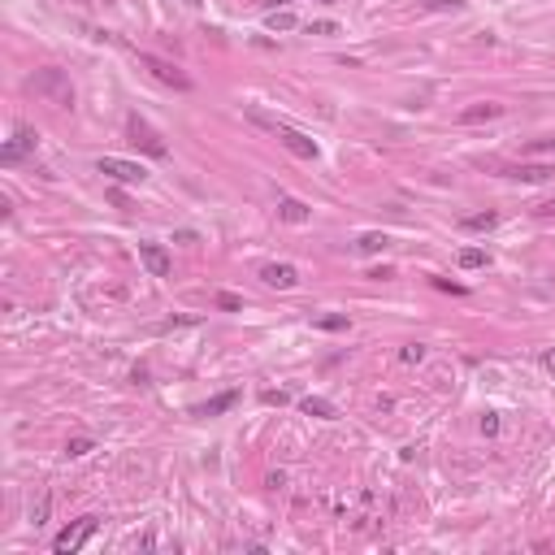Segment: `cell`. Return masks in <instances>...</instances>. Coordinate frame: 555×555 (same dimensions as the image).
Masks as SVG:
<instances>
[{"instance_id": "8", "label": "cell", "mask_w": 555, "mask_h": 555, "mask_svg": "<svg viewBox=\"0 0 555 555\" xmlns=\"http://www.w3.org/2000/svg\"><path fill=\"white\" fill-rule=\"evenodd\" d=\"M139 260H143V265H148V273L152 278H170V252L165 248H161V243H139Z\"/></svg>"}, {"instance_id": "28", "label": "cell", "mask_w": 555, "mask_h": 555, "mask_svg": "<svg viewBox=\"0 0 555 555\" xmlns=\"http://www.w3.org/2000/svg\"><path fill=\"white\" fill-rule=\"evenodd\" d=\"M44 516H48V495L35 503V525H44Z\"/></svg>"}, {"instance_id": "31", "label": "cell", "mask_w": 555, "mask_h": 555, "mask_svg": "<svg viewBox=\"0 0 555 555\" xmlns=\"http://www.w3.org/2000/svg\"><path fill=\"white\" fill-rule=\"evenodd\" d=\"M534 213H543V217H551V213H555V200H547V204H538Z\"/></svg>"}, {"instance_id": "6", "label": "cell", "mask_w": 555, "mask_h": 555, "mask_svg": "<svg viewBox=\"0 0 555 555\" xmlns=\"http://www.w3.org/2000/svg\"><path fill=\"white\" fill-rule=\"evenodd\" d=\"M95 170H100L104 178H113V183H126V187H135V183H143V178H148V170H143V165H135V161H122V156H100V161H95Z\"/></svg>"}, {"instance_id": "4", "label": "cell", "mask_w": 555, "mask_h": 555, "mask_svg": "<svg viewBox=\"0 0 555 555\" xmlns=\"http://www.w3.org/2000/svg\"><path fill=\"white\" fill-rule=\"evenodd\" d=\"M139 65L143 70H152V78H161L165 87H174V91H191V78L178 70L174 61H165V57H152V53H139Z\"/></svg>"}, {"instance_id": "10", "label": "cell", "mask_w": 555, "mask_h": 555, "mask_svg": "<svg viewBox=\"0 0 555 555\" xmlns=\"http://www.w3.org/2000/svg\"><path fill=\"white\" fill-rule=\"evenodd\" d=\"M503 113V104H495V100H477V104H468V109H460V126H477V122H495Z\"/></svg>"}, {"instance_id": "16", "label": "cell", "mask_w": 555, "mask_h": 555, "mask_svg": "<svg viewBox=\"0 0 555 555\" xmlns=\"http://www.w3.org/2000/svg\"><path fill=\"white\" fill-rule=\"evenodd\" d=\"M460 226H464V230H495L499 217L495 213H473V217H460Z\"/></svg>"}, {"instance_id": "5", "label": "cell", "mask_w": 555, "mask_h": 555, "mask_svg": "<svg viewBox=\"0 0 555 555\" xmlns=\"http://www.w3.org/2000/svg\"><path fill=\"white\" fill-rule=\"evenodd\" d=\"M126 130H130V143H135L139 152H148V156H156V161H161V156H170V143L161 139V135H156V130H152L148 122H143V118H130V122H126Z\"/></svg>"}, {"instance_id": "3", "label": "cell", "mask_w": 555, "mask_h": 555, "mask_svg": "<svg viewBox=\"0 0 555 555\" xmlns=\"http://www.w3.org/2000/svg\"><path fill=\"white\" fill-rule=\"evenodd\" d=\"M95 525H100V516H78L74 525H65V529L53 538V551H57V555H70V551H78V547H83L87 538L95 534Z\"/></svg>"}, {"instance_id": "17", "label": "cell", "mask_w": 555, "mask_h": 555, "mask_svg": "<svg viewBox=\"0 0 555 555\" xmlns=\"http://www.w3.org/2000/svg\"><path fill=\"white\" fill-rule=\"evenodd\" d=\"M386 243H390L386 235H378V230H369V235H361V243H356V248H361V252H369V256H373V252H382Z\"/></svg>"}, {"instance_id": "14", "label": "cell", "mask_w": 555, "mask_h": 555, "mask_svg": "<svg viewBox=\"0 0 555 555\" xmlns=\"http://www.w3.org/2000/svg\"><path fill=\"white\" fill-rule=\"evenodd\" d=\"M235 403H239V390H221L217 399H208V403L195 408V417H217V412H226V408H235Z\"/></svg>"}, {"instance_id": "27", "label": "cell", "mask_w": 555, "mask_h": 555, "mask_svg": "<svg viewBox=\"0 0 555 555\" xmlns=\"http://www.w3.org/2000/svg\"><path fill=\"white\" fill-rule=\"evenodd\" d=\"M426 9H460V0H426Z\"/></svg>"}, {"instance_id": "25", "label": "cell", "mask_w": 555, "mask_h": 555, "mask_svg": "<svg viewBox=\"0 0 555 555\" xmlns=\"http://www.w3.org/2000/svg\"><path fill=\"white\" fill-rule=\"evenodd\" d=\"M434 286H438V291H451V295H464V286L451 282V278H434Z\"/></svg>"}, {"instance_id": "13", "label": "cell", "mask_w": 555, "mask_h": 555, "mask_svg": "<svg viewBox=\"0 0 555 555\" xmlns=\"http://www.w3.org/2000/svg\"><path fill=\"white\" fill-rule=\"evenodd\" d=\"M300 408H304V417H317V421H334V417H338V408H334L330 399H321V395L300 399Z\"/></svg>"}, {"instance_id": "34", "label": "cell", "mask_w": 555, "mask_h": 555, "mask_svg": "<svg viewBox=\"0 0 555 555\" xmlns=\"http://www.w3.org/2000/svg\"><path fill=\"white\" fill-rule=\"evenodd\" d=\"M317 5H334V0H317Z\"/></svg>"}, {"instance_id": "30", "label": "cell", "mask_w": 555, "mask_h": 555, "mask_svg": "<svg viewBox=\"0 0 555 555\" xmlns=\"http://www.w3.org/2000/svg\"><path fill=\"white\" fill-rule=\"evenodd\" d=\"M543 369H547V373H555V347H551V352H543Z\"/></svg>"}, {"instance_id": "9", "label": "cell", "mask_w": 555, "mask_h": 555, "mask_svg": "<svg viewBox=\"0 0 555 555\" xmlns=\"http://www.w3.org/2000/svg\"><path fill=\"white\" fill-rule=\"evenodd\" d=\"M260 278H265L269 286H278V291H291V286L300 282V269H295V265H286V260H273V265L260 269Z\"/></svg>"}, {"instance_id": "20", "label": "cell", "mask_w": 555, "mask_h": 555, "mask_svg": "<svg viewBox=\"0 0 555 555\" xmlns=\"http://www.w3.org/2000/svg\"><path fill=\"white\" fill-rule=\"evenodd\" d=\"M399 361L403 365H421V361H426V347H421V343H408V347L399 352Z\"/></svg>"}, {"instance_id": "2", "label": "cell", "mask_w": 555, "mask_h": 555, "mask_svg": "<svg viewBox=\"0 0 555 555\" xmlns=\"http://www.w3.org/2000/svg\"><path fill=\"white\" fill-rule=\"evenodd\" d=\"M30 91H35L39 100L57 104V109L74 104V87H70V78H65V70H39L35 78H30Z\"/></svg>"}, {"instance_id": "18", "label": "cell", "mask_w": 555, "mask_h": 555, "mask_svg": "<svg viewBox=\"0 0 555 555\" xmlns=\"http://www.w3.org/2000/svg\"><path fill=\"white\" fill-rule=\"evenodd\" d=\"M347 317H343V313H330V317H317V330H330V334H338V330H347Z\"/></svg>"}, {"instance_id": "19", "label": "cell", "mask_w": 555, "mask_h": 555, "mask_svg": "<svg viewBox=\"0 0 555 555\" xmlns=\"http://www.w3.org/2000/svg\"><path fill=\"white\" fill-rule=\"evenodd\" d=\"M486 265V252L482 248H464L460 252V269H482Z\"/></svg>"}, {"instance_id": "11", "label": "cell", "mask_w": 555, "mask_h": 555, "mask_svg": "<svg viewBox=\"0 0 555 555\" xmlns=\"http://www.w3.org/2000/svg\"><path fill=\"white\" fill-rule=\"evenodd\" d=\"M278 217L291 221V226H304L313 213H308V204H304V200H295V195H278Z\"/></svg>"}, {"instance_id": "29", "label": "cell", "mask_w": 555, "mask_h": 555, "mask_svg": "<svg viewBox=\"0 0 555 555\" xmlns=\"http://www.w3.org/2000/svg\"><path fill=\"white\" fill-rule=\"evenodd\" d=\"M174 239H178V243H200V235H195V230H178Z\"/></svg>"}, {"instance_id": "26", "label": "cell", "mask_w": 555, "mask_h": 555, "mask_svg": "<svg viewBox=\"0 0 555 555\" xmlns=\"http://www.w3.org/2000/svg\"><path fill=\"white\" fill-rule=\"evenodd\" d=\"M308 35H338V26L334 22H313V26H308Z\"/></svg>"}, {"instance_id": "33", "label": "cell", "mask_w": 555, "mask_h": 555, "mask_svg": "<svg viewBox=\"0 0 555 555\" xmlns=\"http://www.w3.org/2000/svg\"><path fill=\"white\" fill-rule=\"evenodd\" d=\"M183 5H191V9H200V5H204V0H183Z\"/></svg>"}, {"instance_id": "1", "label": "cell", "mask_w": 555, "mask_h": 555, "mask_svg": "<svg viewBox=\"0 0 555 555\" xmlns=\"http://www.w3.org/2000/svg\"><path fill=\"white\" fill-rule=\"evenodd\" d=\"M248 118H252L256 126H265L269 135H278V143H282L286 152H295L300 161H317V152H321V148H317V143H313V139L304 135V130L286 126V122H278V118H265V113H260V109H248Z\"/></svg>"}, {"instance_id": "32", "label": "cell", "mask_w": 555, "mask_h": 555, "mask_svg": "<svg viewBox=\"0 0 555 555\" xmlns=\"http://www.w3.org/2000/svg\"><path fill=\"white\" fill-rule=\"evenodd\" d=\"M291 5V0H269V9H286Z\"/></svg>"}, {"instance_id": "24", "label": "cell", "mask_w": 555, "mask_h": 555, "mask_svg": "<svg viewBox=\"0 0 555 555\" xmlns=\"http://www.w3.org/2000/svg\"><path fill=\"white\" fill-rule=\"evenodd\" d=\"M482 434H486V438H495V434H499V417H495V412H486V417H482Z\"/></svg>"}, {"instance_id": "15", "label": "cell", "mask_w": 555, "mask_h": 555, "mask_svg": "<svg viewBox=\"0 0 555 555\" xmlns=\"http://www.w3.org/2000/svg\"><path fill=\"white\" fill-rule=\"evenodd\" d=\"M265 26L269 30H295V13H291V9H269L265 13Z\"/></svg>"}, {"instance_id": "7", "label": "cell", "mask_w": 555, "mask_h": 555, "mask_svg": "<svg viewBox=\"0 0 555 555\" xmlns=\"http://www.w3.org/2000/svg\"><path fill=\"white\" fill-rule=\"evenodd\" d=\"M35 143H39V135L30 126H13V139L5 143V148H0V161H5V165H18V161L26 156V152H35Z\"/></svg>"}, {"instance_id": "12", "label": "cell", "mask_w": 555, "mask_h": 555, "mask_svg": "<svg viewBox=\"0 0 555 555\" xmlns=\"http://www.w3.org/2000/svg\"><path fill=\"white\" fill-rule=\"evenodd\" d=\"M503 174L520 178V183H547V178H555V165H508Z\"/></svg>"}, {"instance_id": "23", "label": "cell", "mask_w": 555, "mask_h": 555, "mask_svg": "<svg viewBox=\"0 0 555 555\" xmlns=\"http://www.w3.org/2000/svg\"><path fill=\"white\" fill-rule=\"evenodd\" d=\"M260 399H265V403H278V408H282V403H291V395H286V390H260Z\"/></svg>"}, {"instance_id": "22", "label": "cell", "mask_w": 555, "mask_h": 555, "mask_svg": "<svg viewBox=\"0 0 555 555\" xmlns=\"http://www.w3.org/2000/svg\"><path fill=\"white\" fill-rule=\"evenodd\" d=\"M87 451H95L91 438H70V443H65V455H87Z\"/></svg>"}, {"instance_id": "21", "label": "cell", "mask_w": 555, "mask_h": 555, "mask_svg": "<svg viewBox=\"0 0 555 555\" xmlns=\"http://www.w3.org/2000/svg\"><path fill=\"white\" fill-rule=\"evenodd\" d=\"M217 308H221V313H239L243 300H239V295H230V291H217Z\"/></svg>"}]
</instances>
